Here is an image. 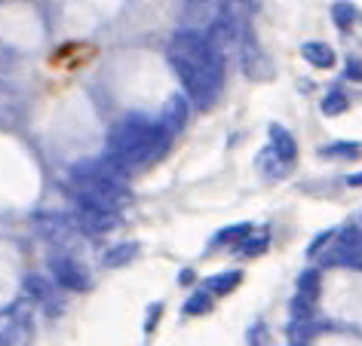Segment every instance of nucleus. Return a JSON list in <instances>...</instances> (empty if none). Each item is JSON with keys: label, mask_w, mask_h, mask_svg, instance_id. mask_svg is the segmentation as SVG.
Instances as JSON below:
<instances>
[{"label": "nucleus", "mask_w": 362, "mask_h": 346, "mask_svg": "<svg viewBox=\"0 0 362 346\" xmlns=\"http://www.w3.org/2000/svg\"><path fill=\"white\" fill-rule=\"evenodd\" d=\"M249 236H252V224H233V227H228V230H224V233H218V236H215V245H224V242H243V239H249Z\"/></svg>", "instance_id": "nucleus-17"}, {"label": "nucleus", "mask_w": 362, "mask_h": 346, "mask_svg": "<svg viewBox=\"0 0 362 346\" xmlns=\"http://www.w3.org/2000/svg\"><path fill=\"white\" fill-rule=\"evenodd\" d=\"M255 166H258V172H264V178H283L286 172L292 169V166H286V162L279 160V157H276V153L270 150V148H264V150L258 153Z\"/></svg>", "instance_id": "nucleus-12"}, {"label": "nucleus", "mask_w": 362, "mask_h": 346, "mask_svg": "<svg viewBox=\"0 0 362 346\" xmlns=\"http://www.w3.org/2000/svg\"><path fill=\"white\" fill-rule=\"evenodd\" d=\"M49 270H52V279L56 285L68 288V291H86L89 288V276L80 263L71 258V254H62V258H52L49 261Z\"/></svg>", "instance_id": "nucleus-5"}, {"label": "nucleus", "mask_w": 362, "mask_h": 346, "mask_svg": "<svg viewBox=\"0 0 362 346\" xmlns=\"http://www.w3.org/2000/svg\"><path fill=\"white\" fill-rule=\"evenodd\" d=\"M270 245V236L267 233H258V236H249V239H243L237 245V251H243L246 258H258V254H264Z\"/></svg>", "instance_id": "nucleus-16"}, {"label": "nucleus", "mask_w": 362, "mask_h": 346, "mask_svg": "<svg viewBox=\"0 0 362 346\" xmlns=\"http://www.w3.org/2000/svg\"><path fill=\"white\" fill-rule=\"evenodd\" d=\"M25 291L34 297V300H49L52 297V285L49 279L37 276V273H31V276H25Z\"/></svg>", "instance_id": "nucleus-15"}, {"label": "nucleus", "mask_w": 362, "mask_h": 346, "mask_svg": "<svg viewBox=\"0 0 362 346\" xmlns=\"http://www.w3.org/2000/svg\"><path fill=\"white\" fill-rule=\"evenodd\" d=\"M187 117H191V102H187V95H172L166 107H163V117H160V126L166 129L169 135H175L185 129Z\"/></svg>", "instance_id": "nucleus-6"}, {"label": "nucleus", "mask_w": 362, "mask_h": 346, "mask_svg": "<svg viewBox=\"0 0 362 346\" xmlns=\"http://www.w3.org/2000/svg\"><path fill=\"white\" fill-rule=\"evenodd\" d=\"M332 19H334L338 28L347 31L350 25H353V19H356V6H353V4H334L332 6Z\"/></svg>", "instance_id": "nucleus-18"}, {"label": "nucleus", "mask_w": 362, "mask_h": 346, "mask_svg": "<svg viewBox=\"0 0 362 346\" xmlns=\"http://www.w3.org/2000/svg\"><path fill=\"white\" fill-rule=\"evenodd\" d=\"M135 254H139V242H120V245H114V249H107L102 263L105 267H126V263L135 261Z\"/></svg>", "instance_id": "nucleus-11"}, {"label": "nucleus", "mask_w": 362, "mask_h": 346, "mask_svg": "<svg viewBox=\"0 0 362 346\" xmlns=\"http://www.w3.org/2000/svg\"><path fill=\"white\" fill-rule=\"evenodd\" d=\"M194 279H197V276H194V270H181V276H178V282H181V285H191Z\"/></svg>", "instance_id": "nucleus-22"}, {"label": "nucleus", "mask_w": 362, "mask_h": 346, "mask_svg": "<svg viewBox=\"0 0 362 346\" xmlns=\"http://www.w3.org/2000/svg\"><path fill=\"white\" fill-rule=\"evenodd\" d=\"M240 282H243L240 270H224V273H218V276H209V282H206V291H209L212 297H224V294H230Z\"/></svg>", "instance_id": "nucleus-10"}, {"label": "nucleus", "mask_w": 362, "mask_h": 346, "mask_svg": "<svg viewBox=\"0 0 362 346\" xmlns=\"http://www.w3.org/2000/svg\"><path fill=\"white\" fill-rule=\"evenodd\" d=\"M114 224H117V215H105V212H95V208L77 205V227H80V230H86V233H107Z\"/></svg>", "instance_id": "nucleus-8"}, {"label": "nucleus", "mask_w": 362, "mask_h": 346, "mask_svg": "<svg viewBox=\"0 0 362 346\" xmlns=\"http://www.w3.org/2000/svg\"><path fill=\"white\" fill-rule=\"evenodd\" d=\"M329 267H362V227H341L332 245L322 251Z\"/></svg>", "instance_id": "nucleus-4"}, {"label": "nucleus", "mask_w": 362, "mask_h": 346, "mask_svg": "<svg viewBox=\"0 0 362 346\" xmlns=\"http://www.w3.org/2000/svg\"><path fill=\"white\" fill-rule=\"evenodd\" d=\"M322 114L325 117H338V114H344V111H347V98H344L341 93H329V95H325L322 98Z\"/></svg>", "instance_id": "nucleus-19"}, {"label": "nucleus", "mask_w": 362, "mask_h": 346, "mask_svg": "<svg viewBox=\"0 0 362 346\" xmlns=\"http://www.w3.org/2000/svg\"><path fill=\"white\" fill-rule=\"evenodd\" d=\"M301 56L310 61L313 68H332L334 65V52H332L329 43H322V40H307L301 47Z\"/></svg>", "instance_id": "nucleus-9"}, {"label": "nucleus", "mask_w": 362, "mask_h": 346, "mask_svg": "<svg viewBox=\"0 0 362 346\" xmlns=\"http://www.w3.org/2000/svg\"><path fill=\"white\" fill-rule=\"evenodd\" d=\"M157 316H160V304H153L151 313H148V322H144V328H148V331H153V322H157Z\"/></svg>", "instance_id": "nucleus-21"}, {"label": "nucleus", "mask_w": 362, "mask_h": 346, "mask_svg": "<svg viewBox=\"0 0 362 346\" xmlns=\"http://www.w3.org/2000/svg\"><path fill=\"white\" fill-rule=\"evenodd\" d=\"M169 65L178 74L187 93V102L197 107H209L224 83V56L200 31L181 28L169 40Z\"/></svg>", "instance_id": "nucleus-1"}, {"label": "nucleus", "mask_w": 362, "mask_h": 346, "mask_svg": "<svg viewBox=\"0 0 362 346\" xmlns=\"http://www.w3.org/2000/svg\"><path fill=\"white\" fill-rule=\"evenodd\" d=\"M347 184H350V187H362V172H356V175H350V178H347Z\"/></svg>", "instance_id": "nucleus-23"}, {"label": "nucleus", "mask_w": 362, "mask_h": 346, "mask_svg": "<svg viewBox=\"0 0 362 346\" xmlns=\"http://www.w3.org/2000/svg\"><path fill=\"white\" fill-rule=\"evenodd\" d=\"M172 135L163 129L160 123H151L144 117H126L107 135V153L117 166L126 172L144 169L153 160H160V153L169 148Z\"/></svg>", "instance_id": "nucleus-2"}, {"label": "nucleus", "mask_w": 362, "mask_h": 346, "mask_svg": "<svg viewBox=\"0 0 362 346\" xmlns=\"http://www.w3.org/2000/svg\"><path fill=\"white\" fill-rule=\"evenodd\" d=\"M344 77H347V80H359V83H362V59H347V65H344Z\"/></svg>", "instance_id": "nucleus-20"}, {"label": "nucleus", "mask_w": 362, "mask_h": 346, "mask_svg": "<svg viewBox=\"0 0 362 346\" xmlns=\"http://www.w3.org/2000/svg\"><path fill=\"white\" fill-rule=\"evenodd\" d=\"M71 196H74L77 205H86V208H95V212H105V215H120L126 205H129V187L126 184H117L107 175H102L93 162H83L71 172Z\"/></svg>", "instance_id": "nucleus-3"}, {"label": "nucleus", "mask_w": 362, "mask_h": 346, "mask_svg": "<svg viewBox=\"0 0 362 346\" xmlns=\"http://www.w3.org/2000/svg\"><path fill=\"white\" fill-rule=\"evenodd\" d=\"M212 306H215V297L209 294V291H197V294H191L185 300L181 313L185 316H206V313H212Z\"/></svg>", "instance_id": "nucleus-14"}, {"label": "nucleus", "mask_w": 362, "mask_h": 346, "mask_svg": "<svg viewBox=\"0 0 362 346\" xmlns=\"http://www.w3.org/2000/svg\"><path fill=\"white\" fill-rule=\"evenodd\" d=\"M270 150L276 153L286 166H295L298 160V141L292 138V132L283 129L279 123H270Z\"/></svg>", "instance_id": "nucleus-7"}, {"label": "nucleus", "mask_w": 362, "mask_h": 346, "mask_svg": "<svg viewBox=\"0 0 362 346\" xmlns=\"http://www.w3.org/2000/svg\"><path fill=\"white\" fill-rule=\"evenodd\" d=\"M362 153V148L356 141H334V144H325V148L320 150V157L325 160H356Z\"/></svg>", "instance_id": "nucleus-13"}]
</instances>
